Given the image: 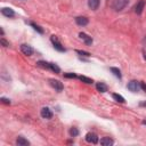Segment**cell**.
<instances>
[{
    "label": "cell",
    "mask_w": 146,
    "mask_h": 146,
    "mask_svg": "<svg viewBox=\"0 0 146 146\" xmlns=\"http://www.w3.org/2000/svg\"><path fill=\"white\" fill-rule=\"evenodd\" d=\"M128 3H129V0H113L111 3V7L115 11H121L128 6Z\"/></svg>",
    "instance_id": "obj_1"
},
{
    "label": "cell",
    "mask_w": 146,
    "mask_h": 146,
    "mask_svg": "<svg viewBox=\"0 0 146 146\" xmlns=\"http://www.w3.org/2000/svg\"><path fill=\"white\" fill-rule=\"evenodd\" d=\"M50 40H51V42H52V44H54V48H55L56 50H58V51H65L64 46H62V43L58 41V39H57L56 35H51Z\"/></svg>",
    "instance_id": "obj_2"
},
{
    "label": "cell",
    "mask_w": 146,
    "mask_h": 146,
    "mask_svg": "<svg viewBox=\"0 0 146 146\" xmlns=\"http://www.w3.org/2000/svg\"><path fill=\"white\" fill-rule=\"evenodd\" d=\"M128 89H129L131 92H138V91L140 90V82L135 81V80L130 81V82L128 83Z\"/></svg>",
    "instance_id": "obj_3"
},
{
    "label": "cell",
    "mask_w": 146,
    "mask_h": 146,
    "mask_svg": "<svg viewBox=\"0 0 146 146\" xmlns=\"http://www.w3.org/2000/svg\"><path fill=\"white\" fill-rule=\"evenodd\" d=\"M49 84L57 91H62L63 90V83L58 80H55V79H49Z\"/></svg>",
    "instance_id": "obj_4"
},
{
    "label": "cell",
    "mask_w": 146,
    "mask_h": 146,
    "mask_svg": "<svg viewBox=\"0 0 146 146\" xmlns=\"http://www.w3.org/2000/svg\"><path fill=\"white\" fill-rule=\"evenodd\" d=\"M21 51L26 56H31L33 54V48L31 46H29V44L23 43V44H21Z\"/></svg>",
    "instance_id": "obj_5"
},
{
    "label": "cell",
    "mask_w": 146,
    "mask_h": 146,
    "mask_svg": "<svg viewBox=\"0 0 146 146\" xmlns=\"http://www.w3.org/2000/svg\"><path fill=\"white\" fill-rule=\"evenodd\" d=\"M86 140H87L88 143H91V144H97V143H98V137H97V135L94 133V132H88V133L86 135Z\"/></svg>",
    "instance_id": "obj_6"
},
{
    "label": "cell",
    "mask_w": 146,
    "mask_h": 146,
    "mask_svg": "<svg viewBox=\"0 0 146 146\" xmlns=\"http://www.w3.org/2000/svg\"><path fill=\"white\" fill-rule=\"evenodd\" d=\"M40 114H41V116L43 119H51L52 117V112L50 111L49 107H42Z\"/></svg>",
    "instance_id": "obj_7"
},
{
    "label": "cell",
    "mask_w": 146,
    "mask_h": 146,
    "mask_svg": "<svg viewBox=\"0 0 146 146\" xmlns=\"http://www.w3.org/2000/svg\"><path fill=\"white\" fill-rule=\"evenodd\" d=\"M144 7H145V1H144V0H139V1L135 5V13L138 14V15H140V14L143 13Z\"/></svg>",
    "instance_id": "obj_8"
},
{
    "label": "cell",
    "mask_w": 146,
    "mask_h": 146,
    "mask_svg": "<svg viewBox=\"0 0 146 146\" xmlns=\"http://www.w3.org/2000/svg\"><path fill=\"white\" fill-rule=\"evenodd\" d=\"M79 36L83 40V42H84L87 46H91V43H92L91 36H89L88 34H86V33H83V32H80V33H79Z\"/></svg>",
    "instance_id": "obj_9"
},
{
    "label": "cell",
    "mask_w": 146,
    "mask_h": 146,
    "mask_svg": "<svg viewBox=\"0 0 146 146\" xmlns=\"http://www.w3.org/2000/svg\"><path fill=\"white\" fill-rule=\"evenodd\" d=\"M88 18L87 17H84V16H78L76 18H75V23L78 24V25H80V26H86L87 24H88Z\"/></svg>",
    "instance_id": "obj_10"
},
{
    "label": "cell",
    "mask_w": 146,
    "mask_h": 146,
    "mask_svg": "<svg viewBox=\"0 0 146 146\" xmlns=\"http://www.w3.org/2000/svg\"><path fill=\"white\" fill-rule=\"evenodd\" d=\"M1 13H2V15H5L6 17H14L15 16V11L11 9V8H2L1 9Z\"/></svg>",
    "instance_id": "obj_11"
},
{
    "label": "cell",
    "mask_w": 146,
    "mask_h": 146,
    "mask_svg": "<svg viewBox=\"0 0 146 146\" xmlns=\"http://www.w3.org/2000/svg\"><path fill=\"white\" fill-rule=\"evenodd\" d=\"M99 2H100V0H88V6L90 9L96 10L99 7Z\"/></svg>",
    "instance_id": "obj_12"
},
{
    "label": "cell",
    "mask_w": 146,
    "mask_h": 146,
    "mask_svg": "<svg viewBox=\"0 0 146 146\" xmlns=\"http://www.w3.org/2000/svg\"><path fill=\"white\" fill-rule=\"evenodd\" d=\"M16 144H17L18 146H27V145H30V141H29L27 139H25L24 137L19 136V137L17 138V140H16Z\"/></svg>",
    "instance_id": "obj_13"
},
{
    "label": "cell",
    "mask_w": 146,
    "mask_h": 146,
    "mask_svg": "<svg viewBox=\"0 0 146 146\" xmlns=\"http://www.w3.org/2000/svg\"><path fill=\"white\" fill-rule=\"evenodd\" d=\"M100 144H102L103 146H111V145L114 144V141H113V139H111L110 137H104V138L100 139Z\"/></svg>",
    "instance_id": "obj_14"
},
{
    "label": "cell",
    "mask_w": 146,
    "mask_h": 146,
    "mask_svg": "<svg viewBox=\"0 0 146 146\" xmlns=\"http://www.w3.org/2000/svg\"><path fill=\"white\" fill-rule=\"evenodd\" d=\"M96 89H97L99 92H106V91H107V86H106L105 83H103V82H98V83L96 84Z\"/></svg>",
    "instance_id": "obj_15"
},
{
    "label": "cell",
    "mask_w": 146,
    "mask_h": 146,
    "mask_svg": "<svg viewBox=\"0 0 146 146\" xmlns=\"http://www.w3.org/2000/svg\"><path fill=\"white\" fill-rule=\"evenodd\" d=\"M49 70H51L55 73H59L60 72V68L56 64H54V63H49Z\"/></svg>",
    "instance_id": "obj_16"
},
{
    "label": "cell",
    "mask_w": 146,
    "mask_h": 146,
    "mask_svg": "<svg viewBox=\"0 0 146 146\" xmlns=\"http://www.w3.org/2000/svg\"><path fill=\"white\" fill-rule=\"evenodd\" d=\"M111 72H113V74L116 76V78H119V79H121V72H120V70L119 68H116V67H111Z\"/></svg>",
    "instance_id": "obj_17"
},
{
    "label": "cell",
    "mask_w": 146,
    "mask_h": 146,
    "mask_svg": "<svg viewBox=\"0 0 146 146\" xmlns=\"http://www.w3.org/2000/svg\"><path fill=\"white\" fill-rule=\"evenodd\" d=\"M112 96H113V98H114L116 102H119V103H124V102H125L124 98H123L121 95H119V94H113Z\"/></svg>",
    "instance_id": "obj_18"
},
{
    "label": "cell",
    "mask_w": 146,
    "mask_h": 146,
    "mask_svg": "<svg viewBox=\"0 0 146 146\" xmlns=\"http://www.w3.org/2000/svg\"><path fill=\"white\" fill-rule=\"evenodd\" d=\"M36 65H38L39 67H42V68H49V63H47V62H43V60H40V62H38V63H36Z\"/></svg>",
    "instance_id": "obj_19"
},
{
    "label": "cell",
    "mask_w": 146,
    "mask_h": 146,
    "mask_svg": "<svg viewBox=\"0 0 146 146\" xmlns=\"http://www.w3.org/2000/svg\"><path fill=\"white\" fill-rule=\"evenodd\" d=\"M79 79H80L82 82H84V83H88V84L92 83V80H91V79H89V78H87V76H84V75H81V76H79Z\"/></svg>",
    "instance_id": "obj_20"
},
{
    "label": "cell",
    "mask_w": 146,
    "mask_h": 146,
    "mask_svg": "<svg viewBox=\"0 0 146 146\" xmlns=\"http://www.w3.org/2000/svg\"><path fill=\"white\" fill-rule=\"evenodd\" d=\"M30 24L33 26V29H34L35 31H38L39 33H43V30H42V29H41L39 25H36V24H34V23H30Z\"/></svg>",
    "instance_id": "obj_21"
},
{
    "label": "cell",
    "mask_w": 146,
    "mask_h": 146,
    "mask_svg": "<svg viewBox=\"0 0 146 146\" xmlns=\"http://www.w3.org/2000/svg\"><path fill=\"white\" fill-rule=\"evenodd\" d=\"M70 135H71L72 137H75V136L79 135V130H78L76 128H72V129L70 130Z\"/></svg>",
    "instance_id": "obj_22"
},
{
    "label": "cell",
    "mask_w": 146,
    "mask_h": 146,
    "mask_svg": "<svg viewBox=\"0 0 146 146\" xmlns=\"http://www.w3.org/2000/svg\"><path fill=\"white\" fill-rule=\"evenodd\" d=\"M64 76L68 78V79H74V78H76V74H74V73H65Z\"/></svg>",
    "instance_id": "obj_23"
},
{
    "label": "cell",
    "mask_w": 146,
    "mask_h": 146,
    "mask_svg": "<svg viewBox=\"0 0 146 146\" xmlns=\"http://www.w3.org/2000/svg\"><path fill=\"white\" fill-rule=\"evenodd\" d=\"M76 52H78L79 55H82V56H87V57H89V56H90V54H89V52L83 51V50H76Z\"/></svg>",
    "instance_id": "obj_24"
},
{
    "label": "cell",
    "mask_w": 146,
    "mask_h": 146,
    "mask_svg": "<svg viewBox=\"0 0 146 146\" xmlns=\"http://www.w3.org/2000/svg\"><path fill=\"white\" fill-rule=\"evenodd\" d=\"M0 42H1V44H2L3 47H8V46H9V42H7V41H6L3 38L0 40Z\"/></svg>",
    "instance_id": "obj_25"
},
{
    "label": "cell",
    "mask_w": 146,
    "mask_h": 146,
    "mask_svg": "<svg viewBox=\"0 0 146 146\" xmlns=\"http://www.w3.org/2000/svg\"><path fill=\"white\" fill-rule=\"evenodd\" d=\"M3 104H7V105H9L10 104V100L9 99H7V98H5V97H1V99H0Z\"/></svg>",
    "instance_id": "obj_26"
},
{
    "label": "cell",
    "mask_w": 146,
    "mask_h": 146,
    "mask_svg": "<svg viewBox=\"0 0 146 146\" xmlns=\"http://www.w3.org/2000/svg\"><path fill=\"white\" fill-rule=\"evenodd\" d=\"M140 88H143V89L146 91V84H145L144 82H140Z\"/></svg>",
    "instance_id": "obj_27"
},
{
    "label": "cell",
    "mask_w": 146,
    "mask_h": 146,
    "mask_svg": "<svg viewBox=\"0 0 146 146\" xmlns=\"http://www.w3.org/2000/svg\"><path fill=\"white\" fill-rule=\"evenodd\" d=\"M143 124H146V120H144V121H143Z\"/></svg>",
    "instance_id": "obj_28"
}]
</instances>
